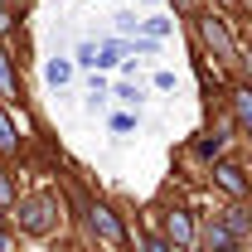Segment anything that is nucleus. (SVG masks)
I'll return each instance as SVG.
<instances>
[{
  "label": "nucleus",
  "instance_id": "10",
  "mask_svg": "<svg viewBox=\"0 0 252 252\" xmlns=\"http://www.w3.org/2000/svg\"><path fill=\"white\" fill-rule=\"evenodd\" d=\"M0 93L5 97H15V78H10V54L0 49Z\"/></svg>",
  "mask_w": 252,
  "mask_h": 252
},
{
  "label": "nucleus",
  "instance_id": "11",
  "mask_svg": "<svg viewBox=\"0 0 252 252\" xmlns=\"http://www.w3.org/2000/svg\"><path fill=\"white\" fill-rule=\"evenodd\" d=\"M117 54H122V44H102V49H97V63H93V68H112V63H117Z\"/></svg>",
  "mask_w": 252,
  "mask_h": 252
},
{
  "label": "nucleus",
  "instance_id": "1",
  "mask_svg": "<svg viewBox=\"0 0 252 252\" xmlns=\"http://www.w3.org/2000/svg\"><path fill=\"white\" fill-rule=\"evenodd\" d=\"M20 223H25L30 233H44V228L54 223V199H49V194H34V199H25V204H20Z\"/></svg>",
  "mask_w": 252,
  "mask_h": 252
},
{
  "label": "nucleus",
  "instance_id": "16",
  "mask_svg": "<svg viewBox=\"0 0 252 252\" xmlns=\"http://www.w3.org/2000/svg\"><path fill=\"white\" fill-rule=\"evenodd\" d=\"M10 199H15V189H10V180H5V175H0V204H10Z\"/></svg>",
  "mask_w": 252,
  "mask_h": 252
},
{
  "label": "nucleus",
  "instance_id": "3",
  "mask_svg": "<svg viewBox=\"0 0 252 252\" xmlns=\"http://www.w3.org/2000/svg\"><path fill=\"white\" fill-rule=\"evenodd\" d=\"M214 180H219L233 199H243V194H248V175H243L238 165H228V160H219V165H214Z\"/></svg>",
  "mask_w": 252,
  "mask_h": 252
},
{
  "label": "nucleus",
  "instance_id": "13",
  "mask_svg": "<svg viewBox=\"0 0 252 252\" xmlns=\"http://www.w3.org/2000/svg\"><path fill=\"white\" fill-rule=\"evenodd\" d=\"M146 34L160 39V34H170V20H146Z\"/></svg>",
  "mask_w": 252,
  "mask_h": 252
},
{
  "label": "nucleus",
  "instance_id": "5",
  "mask_svg": "<svg viewBox=\"0 0 252 252\" xmlns=\"http://www.w3.org/2000/svg\"><path fill=\"white\" fill-rule=\"evenodd\" d=\"M223 228L233 233V243H238V252H243V248L252 243V214H238V209H233V214L223 219Z\"/></svg>",
  "mask_w": 252,
  "mask_h": 252
},
{
  "label": "nucleus",
  "instance_id": "9",
  "mask_svg": "<svg viewBox=\"0 0 252 252\" xmlns=\"http://www.w3.org/2000/svg\"><path fill=\"white\" fill-rule=\"evenodd\" d=\"M233 112H238V122L252 131V88H238V93H233Z\"/></svg>",
  "mask_w": 252,
  "mask_h": 252
},
{
  "label": "nucleus",
  "instance_id": "2",
  "mask_svg": "<svg viewBox=\"0 0 252 252\" xmlns=\"http://www.w3.org/2000/svg\"><path fill=\"white\" fill-rule=\"evenodd\" d=\"M199 34H204V44L214 49V59H233V39H228V30H223V20H199Z\"/></svg>",
  "mask_w": 252,
  "mask_h": 252
},
{
  "label": "nucleus",
  "instance_id": "15",
  "mask_svg": "<svg viewBox=\"0 0 252 252\" xmlns=\"http://www.w3.org/2000/svg\"><path fill=\"white\" fill-rule=\"evenodd\" d=\"M78 63H88V68H93V63H97V44H83V49H78Z\"/></svg>",
  "mask_w": 252,
  "mask_h": 252
},
{
  "label": "nucleus",
  "instance_id": "14",
  "mask_svg": "<svg viewBox=\"0 0 252 252\" xmlns=\"http://www.w3.org/2000/svg\"><path fill=\"white\" fill-rule=\"evenodd\" d=\"M223 151V136H214V141H199V156H219Z\"/></svg>",
  "mask_w": 252,
  "mask_h": 252
},
{
  "label": "nucleus",
  "instance_id": "7",
  "mask_svg": "<svg viewBox=\"0 0 252 252\" xmlns=\"http://www.w3.org/2000/svg\"><path fill=\"white\" fill-rule=\"evenodd\" d=\"M204 248H209V252H238V243H233V233L223 228V219L214 223L209 233H204Z\"/></svg>",
  "mask_w": 252,
  "mask_h": 252
},
{
  "label": "nucleus",
  "instance_id": "17",
  "mask_svg": "<svg viewBox=\"0 0 252 252\" xmlns=\"http://www.w3.org/2000/svg\"><path fill=\"white\" fill-rule=\"evenodd\" d=\"M146 252H170V243H160V238H151V243H146Z\"/></svg>",
  "mask_w": 252,
  "mask_h": 252
},
{
  "label": "nucleus",
  "instance_id": "8",
  "mask_svg": "<svg viewBox=\"0 0 252 252\" xmlns=\"http://www.w3.org/2000/svg\"><path fill=\"white\" fill-rule=\"evenodd\" d=\"M20 151V141H15V122H10V112L0 107V156H15Z\"/></svg>",
  "mask_w": 252,
  "mask_h": 252
},
{
  "label": "nucleus",
  "instance_id": "4",
  "mask_svg": "<svg viewBox=\"0 0 252 252\" xmlns=\"http://www.w3.org/2000/svg\"><path fill=\"white\" fill-rule=\"evenodd\" d=\"M165 233H170V243H175V248H189V243H194V223H189L185 209H175V214L165 219Z\"/></svg>",
  "mask_w": 252,
  "mask_h": 252
},
{
  "label": "nucleus",
  "instance_id": "18",
  "mask_svg": "<svg viewBox=\"0 0 252 252\" xmlns=\"http://www.w3.org/2000/svg\"><path fill=\"white\" fill-rule=\"evenodd\" d=\"M0 252H10V238H5V233H0Z\"/></svg>",
  "mask_w": 252,
  "mask_h": 252
},
{
  "label": "nucleus",
  "instance_id": "12",
  "mask_svg": "<svg viewBox=\"0 0 252 252\" xmlns=\"http://www.w3.org/2000/svg\"><path fill=\"white\" fill-rule=\"evenodd\" d=\"M68 78H73V68H68V63H49V83H54V88H59V83H68Z\"/></svg>",
  "mask_w": 252,
  "mask_h": 252
},
{
  "label": "nucleus",
  "instance_id": "6",
  "mask_svg": "<svg viewBox=\"0 0 252 252\" xmlns=\"http://www.w3.org/2000/svg\"><path fill=\"white\" fill-rule=\"evenodd\" d=\"M93 228L102 233V238H107V243H122V238H126V233H122V223L112 219V209H102V204L93 209Z\"/></svg>",
  "mask_w": 252,
  "mask_h": 252
}]
</instances>
